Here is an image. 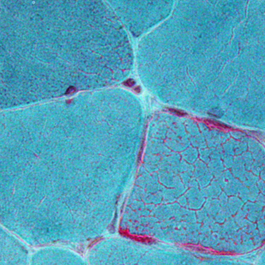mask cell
I'll use <instances>...</instances> for the list:
<instances>
[{
    "label": "cell",
    "mask_w": 265,
    "mask_h": 265,
    "mask_svg": "<svg viewBox=\"0 0 265 265\" xmlns=\"http://www.w3.org/2000/svg\"><path fill=\"white\" fill-rule=\"evenodd\" d=\"M71 102H72V100H67V104H70V103H71Z\"/></svg>",
    "instance_id": "5b68a950"
},
{
    "label": "cell",
    "mask_w": 265,
    "mask_h": 265,
    "mask_svg": "<svg viewBox=\"0 0 265 265\" xmlns=\"http://www.w3.org/2000/svg\"><path fill=\"white\" fill-rule=\"evenodd\" d=\"M136 84V81L133 79H128L124 83V85L127 87H132Z\"/></svg>",
    "instance_id": "6da1fadb"
},
{
    "label": "cell",
    "mask_w": 265,
    "mask_h": 265,
    "mask_svg": "<svg viewBox=\"0 0 265 265\" xmlns=\"http://www.w3.org/2000/svg\"><path fill=\"white\" fill-rule=\"evenodd\" d=\"M134 90H135V92H136L137 93H139L141 92V88L139 86H136L135 89H134Z\"/></svg>",
    "instance_id": "277c9868"
},
{
    "label": "cell",
    "mask_w": 265,
    "mask_h": 265,
    "mask_svg": "<svg viewBox=\"0 0 265 265\" xmlns=\"http://www.w3.org/2000/svg\"><path fill=\"white\" fill-rule=\"evenodd\" d=\"M168 111H170V112H172L173 114H178V115H185L186 113L183 112V111H180V110H177V109H174V108H168Z\"/></svg>",
    "instance_id": "7a4b0ae2"
},
{
    "label": "cell",
    "mask_w": 265,
    "mask_h": 265,
    "mask_svg": "<svg viewBox=\"0 0 265 265\" xmlns=\"http://www.w3.org/2000/svg\"><path fill=\"white\" fill-rule=\"evenodd\" d=\"M76 91V87L73 86H69V87L67 88V90H66V92H65V95H71V94H72V93H75Z\"/></svg>",
    "instance_id": "3957f363"
}]
</instances>
